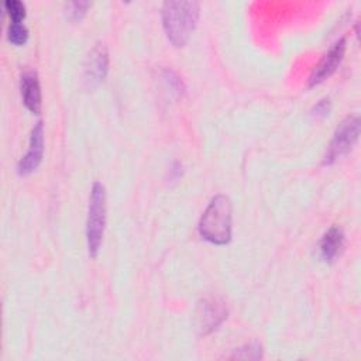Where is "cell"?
<instances>
[{
	"label": "cell",
	"mask_w": 361,
	"mask_h": 361,
	"mask_svg": "<svg viewBox=\"0 0 361 361\" xmlns=\"http://www.w3.org/2000/svg\"><path fill=\"white\" fill-rule=\"evenodd\" d=\"M107 204H106V188L102 182L96 180L92 186L89 195V206H87V220H86V240H87V250L90 257H96L106 226V214Z\"/></svg>",
	"instance_id": "obj_3"
},
{
	"label": "cell",
	"mask_w": 361,
	"mask_h": 361,
	"mask_svg": "<svg viewBox=\"0 0 361 361\" xmlns=\"http://www.w3.org/2000/svg\"><path fill=\"white\" fill-rule=\"evenodd\" d=\"M344 244V233L338 226H331L322 237L319 243V252L323 261L331 262L338 252L341 251Z\"/></svg>",
	"instance_id": "obj_10"
},
{
	"label": "cell",
	"mask_w": 361,
	"mask_h": 361,
	"mask_svg": "<svg viewBox=\"0 0 361 361\" xmlns=\"http://www.w3.org/2000/svg\"><path fill=\"white\" fill-rule=\"evenodd\" d=\"M199 3L195 0H168L161 8L162 25L175 47H183L199 20Z\"/></svg>",
	"instance_id": "obj_1"
},
{
	"label": "cell",
	"mask_w": 361,
	"mask_h": 361,
	"mask_svg": "<svg viewBox=\"0 0 361 361\" xmlns=\"http://www.w3.org/2000/svg\"><path fill=\"white\" fill-rule=\"evenodd\" d=\"M20 90L25 107L38 114L41 111V86L35 71H25L21 73Z\"/></svg>",
	"instance_id": "obj_9"
},
{
	"label": "cell",
	"mask_w": 361,
	"mask_h": 361,
	"mask_svg": "<svg viewBox=\"0 0 361 361\" xmlns=\"http://www.w3.org/2000/svg\"><path fill=\"white\" fill-rule=\"evenodd\" d=\"M164 79L166 80V83L169 85V87H171L175 93L180 94V93L185 90V85H183L182 79H180L173 71H171V69L164 71Z\"/></svg>",
	"instance_id": "obj_15"
},
{
	"label": "cell",
	"mask_w": 361,
	"mask_h": 361,
	"mask_svg": "<svg viewBox=\"0 0 361 361\" xmlns=\"http://www.w3.org/2000/svg\"><path fill=\"white\" fill-rule=\"evenodd\" d=\"M233 204L228 196L219 193L212 197L199 220L200 235L217 245L227 244L231 240Z\"/></svg>",
	"instance_id": "obj_2"
},
{
	"label": "cell",
	"mask_w": 361,
	"mask_h": 361,
	"mask_svg": "<svg viewBox=\"0 0 361 361\" xmlns=\"http://www.w3.org/2000/svg\"><path fill=\"white\" fill-rule=\"evenodd\" d=\"M329 111H330V99L329 97L320 99L312 109V114L316 117H324L329 114Z\"/></svg>",
	"instance_id": "obj_16"
},
{
	"label": "cell",
	"mask_w": 361,
	"mask_h": 361,
	"mask_svg": "<svg viewBox=\"0 0 361 361\" xmlns=\"http://www.w3.org/2000/svg\"><path fill=\"white\" fill-rule=\"evenodd\" d=\"M261 345L257 343L245 344L234 351L231 358H241V360H258L261 358Z\"/></svg>",
	"instance_id": "obj_13"
},
{
	"label": "cell",
	"mask_w": 361,
	"mask_h": 361,
	"mask_svg": "<svg viewBox=\"0 0 361 361\" xmlns=\"http://www.w3.org/2000/svg\"><path fill=\"white\" fill-rule=\"evenodd\" d=\"M109 71V51L103 42H97L83 63V83L87 89L100 85Z\"/></svg>",
	"instance_id": "obj_6"
},
{
	"label": "cell",
	"mask_w": 361,
	"mask_h": 361,
	"mask_svg": "<svg viewBox=\"0 0 361 361\" xmlns=\"http://www.w3.org/2000/svg\"><path fill=\"white\" fill-rule=\"evenodd\" d=\"M7 38L14 45H23L28 38V28L23 21H10L7 25Z\"/></svg>",
	"instance_id": "obj_11"
},
{
	"label": "cell",
	"mask_w": 361,
	"mask_h": 361,
	"mask_svg": "<svg viewBox=\"0 0 361 361\" xmlns=\"http://www.w3.org/2000/svg\"><path fill=\"white\" fill-rule=\"evenodd\" d=\"M360 135V117L358 114L347 116L336 128L333 138L323 157V164L330 165L343 155L348 154Z\"/></svg>",
	"instance_id": "obj_4"
},
{
	"label": "cell",
	"mask_w": 361,
	"mask_h": 361,
	"mask_svg": "<svg viewBox=\"0 0 361 361\" xmlns=\"http://www.w3.org/2000/svg\"><path fill=\"white\" fill-rule=\"evenodd\" d=\"M344 52H345V38L341 37L333 42V45L327 49V52L322 56L319 63L314 66V69L312 71L307 79V85L310 87L316 86L324 82L329 76H331L338 68V65L341 63L344 58Z\"/></svg>",
	"instance_id": "obj_7"
},
{
	"label": "cell",
	"mask_w": 361,
	"mask_h": 361,
	"mask_svg": "<svg viewBox=\"0 0 361 361\" xmlns=\"http://www.w3.org/2000/svg\"><path fill=\"white\" fill-rule=\"evenodd\" d=\"M4 10L7 11L10 21H23L25 17V4L20 0H6Z\"/></svg>",
	"instance_id": "obj_14"
},
{
	"label": "cell",
	"mask_w": 361,
	"mask_h": 361,
	"mask_svg": "<svg viewBox=\"0 0 361 361\" xmlns=\"http://www.w3.org/2000/svg\"><path fill=\"white\" fill-rule=\"evenodd\" d=\"M90 6L89 1H83V0H76V1H68L65 3V14L69 20H80L85 14L87 7Z\"/></svg>",
	"instance_id": "obj_12"
},
{
	"label": "cell",
	"mask_w": 361,
	"mask_h": 361,
	"mask_svg": "<svg viewBox=\"0 0 361 361\" xmlns=\"http://www.w3.org/2000/svg\"><path fill=\"white\" fill-rule=\"evenodd\" d=\"M227 317L224 302L217 298L202 299L195 310V326L200 334H209L216 330Z\"/></svg>",
	"instance_id": "obj_5"
},
{
	"label": "cell",
	"mask_w": 361,
	"mask_h": 361,
	"mask_svg": "<svg viewBox=\"0 0 361 361\" xmlns=\"http://www.w3.org/2000/svg\"><path fill=\"white\" fill-rule=\"evenodd\" d=\"M42 155H44V124L41 120H38L31 128L28 149L25 155L21 157V159L18 161L17 172L20 175L31 173L41 164Z\"/></svg>",
	"instance_id": "obj_8"
}]
</instances>
